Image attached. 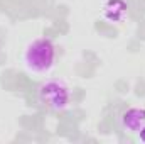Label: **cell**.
<instances>
[{
    "mask_svg": "<svg viewBox=\"0 0 145 144\" xmlns=\"http://www.w3.org/2000/svg\"><path fill=\"white\" fill-rule=\"evenodd\" d=\"M121 126L123 129L130 132H138L142 127H145V108L132 107L121 115Z\"/></svg>",
    "mask_w": 145,
    "mask_h": 144,
    "instance_id": "3957f363",
    "label": "cell"
},
{
    "mask_svg": "<svg viewBox=\"0 0 145 144\" xmlns=\"http://www.w3.org/2000/svg\"><path fill=\"white\" fill-rule=\"evenodd\" d=\"M138 136H140V141L145 143V127H142V129L138 131Z\"/></svg>",
    "mask_w": 145,
    "mask_h": 144,
    "instance_id": "5b68a950",
    "label": "cell"
},
{
    "mask_svg": "<svg viewBox=\"0 0 145 144\" xmlns=\"http://www.w3.org/2000/svg\"><path fill=\"white\" fill-rule=\"evenodd\" d=\"M128 5L125 0H106L103 5V17L110 22H121L127 15Z\"/></svg>",
    "mask_w": 145,
    "mask_h": 144,
    "instance_id": "277c9868",
    "label": "cell"
},
{
    "mask_svg": "<svg viewBox=\"0 0 145 144\" xmlns=\"http://www.w3.org/2000/svg\"><path fill=\"white\" fill-rule=\"evenodd\" d=\"M56 59V46L49 37L34 39L24 53L25 68L32 73H46L49 71Z\"/></svg>",
    "mask_w": 145,
    "mask_h": 144,
    "instance_id": "6da1fadb",
    "label": "cell"
},
{
    "mask_svg": "<svg viewBox=\"0 0 145 144\" xmlns=\"http://www.w3.org/2000/svg\"><path fill=\"white\" fill-rule=\"evenodd\" d=\"M37 98L42 105L52 110H66L71 102L69 88L59 80H47L37 90Z\"/></svg>",
    "mask_w": 145,
    "mask_h": 144,
    "instance_id": "7a4b0ae2",
    "label": "cell"
}]
</instances>
